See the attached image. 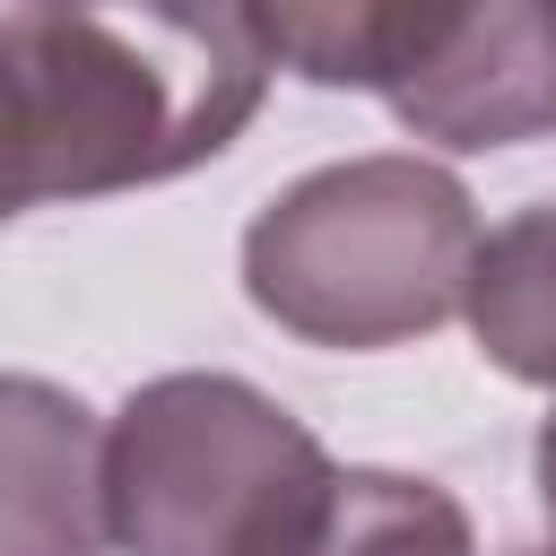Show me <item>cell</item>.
<instances>
[{"instance_id": "1", "label": "cell", "mask_w": 556, "mask_h": 556, "mask_svg": "<svg viewBox=\"0 0 556 556\" xmlns=\"http://www.w3.org/2000/svg\"><path fill=\"white\" fill-rule=\"evenodd\" d=\"M261 96L243 9H0V226L174 182L226 156Z\"/></svg>"}, {"instance_id": "2", "label": "cell", "mask_w": 556, "mask_h": 556, "mask_svg": "<svg viewBox=\"0 0 556 556\" xmlns=\"http://www.w3.org/2000/svg\"><path fill=\"white\" fill-rule=\"evenodd\" d=\"M478 200L417 148H365L295 174L243 226V295L304 348H400L460 313Z\"/></svg>"}, {"instance_id": "3", "label": "cell", "mask_w": 556, "mask_h": 556, "mask_svg": "<svg viewBox=\"0 0 556 556\" xmlns=\"http://www.w3.org/2000/svg\"><path fill=\"white\" fill-rule=\"evenodd\" d=\"M339 460L243 374H156L104 426V539L122 556H304Z\"/></svg>"}, {"instance_id": "4", "label": "cell", "mask_w": 556, "mask_h": 556, "mask_svg": "<svg viewBox=\"0 0 556 556\" xmlns=\"http://www.w3.org/2000/svg\"><path fill=\"white\" fill-rule=\"evenodd\" d=\"M243 17L269 70L374 87L426 148L486 156L556 130V0H348Z\"/></svg>"}, {"instance_id": "5", "label": "cell", "mask_w": 556, "mask_h": 556, "mask_svg": "<svg viewBox=\"0 0 556 556\" xmlns=\"http://www.w3.org/2000/svg\"><path fill=\"white\" fill-rule=\"evenodd\" d=\"M104 426L52 374H0V556H104Z\"/></svg>"}, {"instance_id": "6", "label": "cell", "mask_w": 556, "mask_h": 556, "mask_svg": "<svg viewBox=\"0 0 556 556\" xmlns=\"http://www.w3.org/2000/svg\"><path fill=\"white\" fill-rule=\"evenodd\" d=\"M460 321L495 374L556 391V200H530L478 235Z\"/></svg>"}, {"instance_id": "7", "label": "cell", "mask_w": 556, "mask_h": 556, "mask_svg": "<svg viewBox=\"0 0 556 556\" xmlns=\"http://www.w3.org/2000/svg\"><path fill=\"white\" fill-rule=\"evenodd\" d=\"M304 556H478L469 504L408 469H339L330 521Z\"/></svg>"}, {"instance_id": "8", "label": "cell", "mask_w": 556, "mask_h": 556, "mask_svg": "<svg viewBox=\"0 0 556 556\" xmlns=\"http://www.w3.org/2000/svg\"><path fill=\"white\" fill-rule=\"evenodd\" d=\"M530 478H539V513H547V530H556V408L539 417V443H530Z\"/></svg>"}, {"instance_id": "9", "label": "cell", "mask_w": 556, "mask_h": 556, "mask_svg": "<svg viewBox=\"0 0 556 556\" xmlns=\"http://www.w3.org/2000/svg\"><path fill=\"white\" fill-rule=\"evenodd\" d=\"M539 556H556V547H539Z\"/></svg>"}]
</instances>
